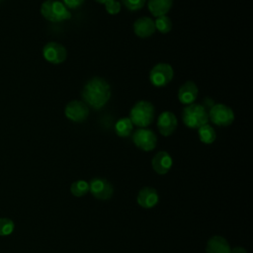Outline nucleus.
Segmentation results:
<instances>
[{
	"label": "nucleus",
	"instance_id": "nucleus-2",
	"mask_svg": "<svg viewBox=\"0 0 253 253\" xmlns=\"http://www.w3.org/2000/svg\"><path fill=\"white\" fill-rule=\"evenodd\" d=\"M155 109L154 106L148 101L136 102L129 111V120L133 126L139 127L148 126L154 120Z\"/></svg>",
	"mask_w": 253,
	"mask_h": 253
},
{
	"label": "nucleus",
	"instance_id": "nucleus-19",
	"mask_svg": "<svg viewBox=\"0 0 253 253\" xmlns=\"http://www.w3.org/2000/svg\"><path fill=\"white\" fill-rule=\"evenodd\" d=\"M198 133H199L200 140L205 144H211L216 138V133L214 128L209 124H206L200 126L198 128Z\"/></svg>",
	"mask_w": 253,
	"mask_h": 253
},
{
	"label": "nucleus",
	"instance_id": "nucleus-7",
	"mask_svg": "<svg viewBox=\"0 0 253 253\" xmlns=\"http://www.w3.org/2000/svg\"><path fill=\"white\" fill-rule=\"evenodd\" d=\"M132 141L139 149L143 151H150L155 148L157 137L151 129L140 127L133 132Z\"/></svg>",
	"mask_w": 253,
	"mask_h": 253
},
{
	"label": "nucleus",
	"instance_id": "nucleus-4",
	"mask_svg": "<svg viewBox=\"0 0 253 253\" xmlns=\"http://www.w3.org/2000/svg\"><path fill=\"white\" fill-rule=\"evenodd\" d=\"M182 120L186 126L190 128H199L208 124L209 115L206 107L201 104L187 105L182 112Z\"/></svg>",
	"mask_w": 253,
	"mask_h": 253
},
{
	"label": "nucleus",
	"instance_id": "nucleus-15",
	"mask_svg": "<svg viewBox=\"0 0 253 253\" xmlns=\"http://www.w3.org/2000/svg\"><path fill=\"white\" fill-rule=\"evenodd\" d=\"M199 94V88L193 81H186L178 91V99L184 105H190L195 102Z\"/></svg>",
	"mask_w": 253,
	"mask_h": 253
},
{
	"label": "nucleus",
	"instance_id": "nucleus-16",
	"mask_svg": "<svg viewBox=\"0 0 253 253\" xmlns=\"http://www.w3.org/2000/svg\"><path fill=\"white\" fill-rule=\"evenodd\" d=\"M173 0H148L147 8L154 17L166 15L172 8Z\"/></svg>",
	"mask_w": 253,
	"mask_h": 253
},
{
	"label": "nucleus",
	"instance_id": "nucleus-10",
	"mask_svg": "<svg viewBox=\"0 0 253 253\" xmlns=\"http://www.w3.org/2000/svg\"><path fill=\"white\" fill-rule=\"evenodd\" d=\"M89 191L98 200H109L114 193L113 185L105 178H94L89 183Z\"/></svg>",
	"mask_w": 253,
	"mask_h": 253
},
{
	"label": "nucleus",
	"instance_id": "nucleus-24",
	"mask_svg": "<svg viewBox=\"0 0 253 253\" xmlns=\"http://www.w3.org/2000/svg\"><path fill=\"white\" fill-rule=\"evenodd\" d=\"M104 5L107 13L110 15H117L121 11V3L117 0H108Z\"/></svg>",
	"mask_w": 253,
	"mask_h": 253
},
{
	"label": "nucleus",
	"instance_id": "nucleus-21",
	"mask_svg": "<svg viewBox=\"0 0 253 253\" xmlns=\"http://www.w3.org/2000/svg\"><path fill=\"white\" fill-rule=\"evenodd\" d=\"M154 25L155 30H158L161 34H167L172 29V21L167 15L157 17L154 21Z\"/></svg>",
	"mask_w": 253,
	"mask_h": 253
},
{
	"label": "nucleus",
	"instance_id": "nucleus-5",
	"mask_svg": "<svg viewBox=\"0 0 253 253\" xmlns=\"http://www.w3.org/2000/svg\"><path fill=\"white\" fill-rule=\"evenodd\" d=\"M174 77L173 67L169 63L160 62L155 64L149 72V81L155 87L168 85Z\"/></svg>",
	"mask_w": 253,
	"mask_h": 253
},
{
	"label": "nucleus",
	"instance_id": "nucleus-20",
	"mask_svg": "<svg viewBox=\"0 0 253 253\" xmlns=\"http://www.w3.org/2000/svg\"><path fill=\"white\" fill-rule=\"evenodd\" d=\"M70 192L75 197H82L89 192V183L85 180H77L71 184Z\"/></svg>",
	"mask_w": 253,
	"mask_h": 253
},
{
	"label": "nucleus",
	"instance_id": "nucleus-12",
	"mask_svg": "<svg viewBox=\"0 0 253 253\" xmlns=\"http://www.w3.org/2000/svg\"><path fill=\"white\" fill-rule=\"evenodd\" d=\"M153 170L159 174L164 175L169 172L173 165V160L170 154L166 151H158L151 160Z\"/></svg>",
	"mask_w": 253,
	"mask_h": 253
},
{
	"label": "nucleus",
	"instance_id": "nucleus-9",
	"mask_svg": "<svg viewBox=\"0 0 253 253\" xmlns=\"http://www.w3.org/2000/svg\"><path fill=\"white\" fill-rule=\"evenodd\" d=\"M64 114L69 121L74 123H82L88 118L89 108L83 101L73 100L65 106Z\"/></svg>",
	"mask_w": 253,
	"mask_h": 253
},
{
	"label": "nucleus",
	"instance_id": "nucleus-28",
	"mask_svg": "<svg viewBox=\"0 0 253 253\" xmlns=\"http://www.w3.org/2000/svg\"><path fill=\"white\" fill-rule=\"evenodd\" d=\"M0 1H2V0H0Z\"/></svg>",
	"mask_w": 253,
	"mask_h": 253
},
{
	"label": "nucleus",
	"instance_id": "nucleus-27",
	"mask_svg": "<svg viewBox=\"0 0 253 253\" xmlns=\"http://www.w3.org/2000/svg\"><path fill=\"white\" fill-rule=\"evenodd\" d=\"M96 2H98V3H100V4H105L108 0H95Z\"/></svg>",
	"mask_w": 253,
	"mask_h": 253
},
{
	"label": "nucleus",
	"instance_id": "nucleus-17",
	"mask_svg": "<svg viewBox=\"0 0 253 253\" xmlns=\"http://www.w3.org/2000/svg\"><path fill=\"white\" fill-rule=\"evenodd\" d=\"M228 242L222 236H212L207 243L206 253H230Z\"/></svg>",
	"mask_w": 253,
	"mask_h": 253
},
{
	"label": "nucleus",
	"instance_id": "nucleus-18",
	"mask_svg": "<svg viewBox=\"0 0 253 253\" xmlns=\"http://www.w3.org/2000/svg\"><path fill=\"white\" fill-rule=\"evenodd\" d=\"M133 129V125L129 118H122L115 125V130L120 137H127Z\"/></svg>",
	"mask_w": 253,
	"mask_h": 253
},
{
	"label": "nucleus",
	"instance_id": "nucleus-3",
	"mask_svg": "<svg viewBox=\"0 0 253 253\" xmlns=\"http://www.w3.org/2000/svg\"><path fill=\"white\" fill-rule=\"evenodd\" d=\"M42 16L52 23H60L67 21L71 18L69 9L58 0H45L41 5Z\"/></svg>",
	"mask_w": 253,
	"mask_h": 253
},
{
	"label": "nucleus",
	"instance_id": "nucleus-25",
	"mask_svg": "<svg viewBox=\"0 0 253 253\" xmlns=\"http://www.w3.org/2000/svg\"><path fill=\"white\" fill-rule=\"evenodd\" d=\"M85 0H61V2L68 8V9H76L80 7Z\"/></svg>",
	"mask_w": 253,
	"mask_h": 253
},
{
	"label": "nucleus",
	"instance_id": "nucleus-22",
	"mask_svg": "<svg viewBox=\"0 0 253 253\" xmlns=\"http://www.w3.org/2000/svg\"><path fill=\"white\" fill-rule=\"evenodd\" d=\"M15 224L12 219L7 217L0 218V236L10 235L14 231Z\"/></svg>",
	"mask_w": 253,
	"mask_h": 253
},
{
	"label": "nucleus",
	"instance_id": "nucleus-14",
	"mask_svg": "<svg viewBox=\"0 0 253 253\" xmlns=\"http://www.w3.org/2000/svg\"><path fill=\"white\" fill-rule=\"evenodd\" d=\"M133 32L134 34L141 39H146L151 37L155 32L154 21L149 17L138 18L133 23Z\"/></svg>",
	"mask_w": 253,
	"mask_h": 253
},
{
	"label": "nucleus",
	"instance_id": "nucleus-1",
	"mask_svg": "<svg viewBox=\"0 0 253 253\" xmlns=\"http://www.w3.org/2000/svg\"><path fill=\"white\" fill-rule=\"evenodd\" d=\"M83 102L93 109L103 108L111 98L110 84L101 77H93L88 80L81 91Z\"/></svg>",
	"mask_w": 253,
	"mask_h": 253
},
{
	"label": "nucleus",
	"instance_id": "nucleus-6",
	"mask_svg": "<svg viewBox=\"0 0 253 253\" xmlns=\"http://www.w3.org/2000/svg\"><path fill=\"white\" fill-rule=\"evenodd\" d=\"M209 120L216 126H226L233 123L234 112L232 109L224 104H214L211 107L209 112Z\"/></svg>",
	"mask_w": 253,
	"mask_h": 253
},
{
	"label": "nucleus",
	"instance_id": "nucleus-13",
	"mask_svg": "<svg viewBox=\"0 0 253 253\" xmlns=\"http://www.w3.org/2000/svg\"><path fill=\"white\" fill-rule=\"evenodd\" d=\"M137 204L143 209H152L159 202V196L155 189L151 187L142 188L136 198Z\"/></svg>",
	"mask_w": 253,
	"mask_h": 253
},
{
	"label": "nucleus",
	"instance_id": "nucleus-8",
	"mask_svg": "<svg viewBox=\"0 0 253 253\" xmlns=\"http://www.w3.org/2000/svg\"><path fill=\"white\" fill-rule=\"evenodd\" d=\"M42 56L51 64H60L66 59L67 51L61 43L49 42L45 43L42 48Z\"/></svg>",
	"mask_w": 253,
	"mask_h": 253
},
{
	"label": "nucleus",
	"instance_id": "nucleus-11",
	"mask_svg": "<svg viewBox=\"0 0 253 253\" xmlns=\"http://www.w3.org/2000/svg\"><path fill=\"white\" fill-rule=\"evenodd\" d=\"M177 117L170 111L162 112L157 119V127L163 136L171 135L177 128Z\"/></svg>",
	"mask_w": 253,
	"mask_h": 253
},
{
	"label": "nucleus",
	"instance_id": "nucleus-23",
	"mask_svg": "<svg viewBox=\"0 0 253 253\" xmlns=\"http://www.w3.org/2000/svg\"><path fill=\"white\" fill-rule=\"evenodd\" d=\"M146 0H122L123 5L129 11H137L140 10Z\"/></svg>",
	"mask_w": 253,
	"mask_h": 253
},
{
	"label": "nucleus",
	"instance_id": "nucleus-26",
	"mask_svg": "<svg viewBox=\"0 0 253 253\" xmlns=\"http://www.w3.org/2000/svg\"><path fill=\"white\" fill-rule=\"evenodd\" d=\"M230 253H247L246 249H244L243 247H234L232 250H230Z\"/></svg>",
	"mask_w": 253,
	"mask_h": 253
}]
</instances>
